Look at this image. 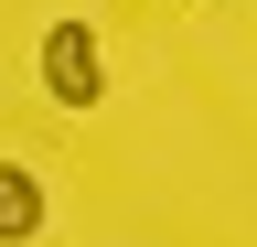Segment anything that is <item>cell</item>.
<instances>
[{
  "label": "cell",
  "mask_w": 257,
  "mask_h": 247,
  "mask_svg": "<svg viewBox=\"0 0 257 247\" xmlns=\"http://www.w3.org/2000/svg\"><path fill=\"white\" fill-rule=\"evenodd\" d=\"M43 97H54V108H75V118L107 97V54H96L86 22H54V33H43Z\"/></svg>",
  "instance_id": "obj_1"
},
{
  "label": "cell",
  "mask_w": 257,
  "mask_h": 247,
  "mask_svg": "<svg viewBox=\"0 0 257 247\" xmlns=\"http://www.w3.org/2000/svg\"><path fill=\"white\" fill-rule=\"evenodd\" d=\"M43 236V172L32 161H0V247Z\"/></svg>",
  "instance_id": "obj_2"
}]
</instances>
